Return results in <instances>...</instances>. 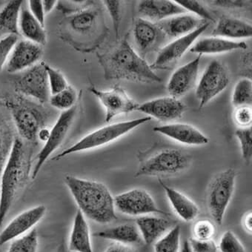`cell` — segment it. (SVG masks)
Instances as JSON below:
<instances>
[{
  "mask_svg": "<svg viewBox=\"0 0 252 252\" xmlns=\"http://www.w3.org/2000/svg\"><path fill=\"white\" fill-rule=\"evenodd\" d=\"M28 3V8L32 15L39 21L42 26H45V14L42 6V1L40 0H30Z\"/></svg>",
  "mask_w": 252,
  "mask_h": 252,
  "instance_id": "f6af8a7d",
  "label": "cell"
},
{
  "mask_svg": "<svg viewBox=\"0 0 252 252\" xmlns=\"http://www.w3.org/2000/svg\"><path fill=\"white\" fill-rule=\"evenodd\" d=\"M67 250H68V249L65 247V244L62 243L61 244L59 245L57 250H56V252H68V251Z\"/></svg>",
  "mask_w": 252,
  "mask_h": 252,
  "instance_id": "f5cc1de1",
  "label": "cell"
},
{
  "mask_svg": "<svg viewBox=\"0 0 252 252\" xmlns=\"http://www.w3.org/2000/svg\"><path fill=\"white\" fill-rule=\"evenodd\" d=\"M201 55L177 68L168 80L167 90L172 97L178 98L191 90L197 82Z\"/></svg>",
  "mask_w": 252,
  "mask_h": 252,
  "instance_id": "e0dca14e",
  "label": "cell"
},
{
  "mask_svg": "<svg viewBox=\"0 0 252 252\" xmlns=\"http://www.w3.org/2000/svg\"><path fill=\"white\" fill-rule=\"evenodd\" d=\"M77 107L74 106L68 111H63L56 121L52 128L50 130L49 137L36 157V163L32 172V178L34 180L37 177L41 168L51 155L62 146L69 132L71 127L75 120Z\"/></svg>",
  "mask_w": 252,
  "mask_h": 252,
  "instance_id": "ba28073f",
  "label": "cell"
},
{
  "mask_svg": "<svg viewBox=\"0 0 252 252\" xmlns=\"http://www.w3.org/2000/svg\"><path fill=\"white\" fill-rule=\"evenodd\" d=\"M191 157L176 149H165L157 152L143 161L136 177L171 176L180 174L189 168Z\"/></svg>",
  "mask_w": 252,
  "mask_h": 252,
  "instance_id": "8992f818",
  "label": "cell"
},
{
  "mask_svg": "<svg viewBox=\"0 0 252 252\" xmlns=\"http://www.w3.org/2000/svg\"><path fill=\"white\" fill-rule=\"evenodd\" d=\"M19 33L24 39L43 46L47 42L45 28L32 15L28 6L23 3L19 20Z\"/></svg>",
  "mask_w": 252,
  "mask_h": 252,
  "instance_id": "83f0119b",
  "label": "cell"
},
{
  "mask_svg": "<svg viewBox=\"0 0 252 252\" xmlns=\"http://www.w3.org/2000/svg\"><path fill=\"white\" fill-rule=\"evenodd\" d=\"M45 64V63H37L23 71L15 82L17 92L41 104L49 102L51 96Z\"/></svg>",
  "mask_w": 252,
  "mask_h": 252,
  "instance_id": "8fae6325",
  "label": "cell"
},
{
  "mask_svg": "<svg viewBox=\"0 0 252 252\" xmlns=\"http://www.w3.org/2000/svg\"><path fill=\"white\" fill-rule=\"evenodd\" d=\"M215 5L225 8H242L244 6V2L242 1H216Z\"/></svg>",
  "mask_w": 252,
  "mask_h": 252,
  "instance_id": "7dc6e473",
  "label": "cell"
},
{
  "mask_svg": "<svg viewBox=\"0 0 252 252\" xmlns=\"http://www.w3.org/2000/svg\"><path fill=\"white\" fill-rule=\"evenodd\" d=\"M105 77L138 83H161L152 67L125 39L102 60Z\"/></svg>",
  "mask_w": 252,
  "mask_h": 252,
  "instance_id": "3957f363",
  "label": "cell"
},
{
  "mask_svg": "<svg viewBox=\"0 0 252 252\" xmlns=\"http://www.w3.org/2000/svg\"><path fill=\"white\" fill-rule=\"evenodd\" d=\"M189 243L192 252H218V245L213 240H199L192 237Z\"/></svg>",
  "mask_w": 252,
  "mask_h": 252,
  "instance_id": "ee69618b",
  "label": "cell"
},
{
  "mask_svg": "<svg viewBox=\"0 0 252 252\" xmlns=\"http://www.w3.org/2000/svg\"><path fill=\"white\" fill-rule=\"evenodd\" d=\"M231 102L235 108L252 105V80L247 78L242 79L236 83L231 96Z\"/></svg>",
  "mask_w": 252,
  "mask_h": 252,
  "instance_id": "836d02e7",
  "label": "cell"
},
{
  "mask_svg": "<svg viewBox=\"0 0 252 252\" xmlns=\"http://www.w3.org/2000/svg\"><path fill=\"white\" fill-rule=\"evenodd\" d=\"M46 212L47 208L41 204L19 214L0 232V246H3L32 231L43 219Z\"/></svg>",
  "mask_w": 252,
  "mask_h": 252,
  "instance_id": "4fadbf2b",
  "label": "cell"
},
{
  "mask_svg": "<svg viewBox=\"0 0 252 252\" xmlns=\"http://www.w3.org/2000/svg\"><path fill=\"white\" fill-rule=\"evenodd\" d=\"M0 252H2V249H1V246H0Z\"/></svg>",
  "mask_w": 252,
  "mask_h": 252,
  "instance_id": "db71d44e",
  "label": "cell"
},
{
  "mask_svg": "<svg viewBox=\"0 0 252 252\" xmlns=\"http://www.w3.org/2000/svg\"><path fill=\"white\" fill-rule=\"evenodd\" d=\"M243 228L252 234V212H248L247 214L243 216Z\"/></svg>",
  "mask_w": 252,
  "mask_h": 252,
  "instance_id": "c3c4849f",
  "label": "cell"
},
{
  "mask_svg": "<svg viewBox=\"0 0 252 252\" xmlns=\"http://www.w3.org/2000/svg\"><path fill=\"white\" fill-rule=\"evenodd\" d=\"M209 26V23H205L191 33L177 38L171 43L165 45L158 53L156 60L152 65V68H165L171 66L191 48L197 38L208 29Z\"/></svg>",
  "mask_w": 252,
  "mask_h": 252,
  "instance_id": "9a60e30c",
  "label": "cell"
},
{
  "mask_svg": "<svg viewBox=\"0 0 252 252\" xmlns=\"http://www.w3.org/2000/svg\"><path fill=\"white\" fill-rule=\"evenodd\" d=\"M133 33L136 45L140 51V55L143 58L149 51L155 48L160 38L165 36L158 25L143 18L136 20Z\"/></svg>",
  "mask_w": 252,
  "mask_h": 252,
  "instance_id": "44dd1931",
  "label": "cell"
},
{
  "mask_svg": "<svg viewBox=\"0 0 252 252\" xmlns=\"http://www.w3.org/2000/svg\"><path fill=\"white\" fill-rule=\"evenodd\" d=\"M237 172L228 168L217 174L208 187L206 204L208 211L218 225H222L227 209L235 189Z\"/></svg>",
  "mask_w": 252,
  "mask_h": 252,
  "instance_id": "5b68a950",
  "label": "cell"
},
{
  "mask_svg": "<svg viewBox=\"0 0 252 252\" xmlns=\"http://www.w3.org/2000/svg\"><path fill=\"white\" fill-rule=\"evenodd\" d=\"M67 249L71 252H94L90 228L86 217L80 210L74 216Z\"/></svg>",
  "mask_w": 252,
  "mask_h": 252,
  "instance_id": "603a6c76",
  "label": "cell"
},
{
  "mask_svg": "<svg viewBox=\"0 0 252 252\" xmlns=\"http://www.w3.org/2000/svg\"><path fill=\"white\" fill-rule=\"evenodd\" d=\"M0 98H1V95H0Z\"/></svg>",
  "mask_w": 252,
  "mask_h": 252,
  "instance_id": "11a10c76",
  "label": "cell"
},
{
  "mask_svg": "<svg viewBox=\"0 0 252 252\" xmlns=\"http://www.w3.org/2000/svg\"><path fill=\"white\" fill-rule=\"evenodd\" d=\"M93 236L127 246L139 244L142 241V237L137 225L131 223L121 224L111 227L94 233Z\"/></svg>",
  "mask_w": 252,
  "mask_h": 252,
  "instance_id": "f546056e",
  "label": "cell"
},
{
  "mask_svg": "<svg viewBox=\"0 0 252 252\" xmlns=\"http://www.w3.org/2000/svg\"><path fill=\"white\" fill-rule=\"evenodd\" d=\"M33 149L29 143L17 137L11 155L0 174V225L32 177Z\"/></svg>",
  "mask_w": 252,
  "mask_h": 252,
  "instance_id": "7a4b0ae2",
  "label": "cell"
},
{
  "mask_svg": "<svg viewBox=\"0 0 252 252\" xmlns=\"http://www.w3.org/2000/svg\"><path fill=\"white\" fill-rule=\"evenodd\" d=\"M103 4L112 20L116 37L118 38L121 22V2L116 0H106L103 1Z\"/></svg>",
  "mask_w": 252,
  "mask_h": 252,
  "instance_id": "b9f144b4",
  "label": "cell"
},
{
  "mask_svg": "<svg viewBox=\"0 0 252 252\" xmlns=\"http://www.w3.org/2000/svg\"><path fill=\"white\" fill-rule=\"evenodd\" d=\"M234 121L240 128H249L252 126V111L251 106L236 108L234 114Z\"/></svg>",
  "mask_w": 252,
  "mask_h": 252,
  "instance_id": "7bdbcfd3",
  "label": "cell"
},
{
  "mask_svg": "<svg viewBox=\"0 0 252 252\" xmlns=\"http://www.w3.org/2000/svg\"><path fill=\"white\" fill-rule=\"evenodd\" d=\"M16 131L8 108L0 105V174L14 147L17 139Z\"/></svg>",
  "mask_w": 252,
  "mask_h": 252,
  "instance_id": "cb8c5ba5",
  "label": "cell"
},
{
  "mask_svg": "<svg viewBox=\"0 0 252 252\" xmlns=\"http://www.w3.org/2000/svg\"><path fill=\"white\" fill-rule=\"evenodd\" d=\"M39 236L36 228L11 242L7 252H38Z\"/></svg>",
  "mask_w": 252,
  "mask_h": 252,
  "instance_id": "d6a6232c",
  "label": "cell"
},
{
  "mask_svg": "<svg viewBox=\"0 0 252 252\" xmlns=\"http://www.w3.org/2000/svg\"><path fill=\"white\" fill-rule=\"evenodd\" d=\"M49 134L50 130H48V128H42L38 133L37 140H40V141L45 143L49 137Z\"/></svg>",
  "mask_w": 252,
  "mask_h": 252,
  "instance_id": "f907efd6",
  "label": "cell"
},
{
  "mask_svg": "<svg viewBox=\"0 0 252 252\" xmlns=\"http://www.w3.org/2000/svg\"><path fill=\"white\" fill-rule=\"evenodd\" d=\"M99 23V13L93 8L79 10L68 19V26L74 34L82 37L91 36Z\"/></svg>",
  "mask_w": 252,
  "mask_h": 252,
  "instance_id": "4316f807",
  "label": "cell"
},
{
  "mask_svg": "<svg viewBox=\"0 0 252 252\" xmlns=\"http://www.w3.org/2000/svg\"><path fill=\"white\" fill-rule=\"evenodd\" d=\"M57 4V1H55V0H44L42 1V6H43L45 14H47L51 12L55 8Z\"/></svg>",
  "mask_w": 252,
  "mask_h": 252,
  "instance_id": "681fc988",
  "label": "cell"
},
{
  "mask_svg": "<svg viewBox=\"0 0 252 252\" xmlns=\"http://www.w3.org/2000/svg\"><path fill=\"white\" fill-rule=\"evenodd\" d=\"M6 106L20 138L27 143H35L38 133L45 128V114L37 107L23 102H8Z\"/></svg>",
  "mask_w": 252,
  "mask_h": 252,
  "instance_id": "52a82bcc",
  "label": "cell"
},
{
  "mask_svg": "<svg viewBox=\"0 0 252 252\" xmlns=\"http://www.w3.org/2000/svg\"><path fill=\"white\" fill-rule=\"evenodd\" d=\"M201 19L193 14H183L157 23L165 36L179 38L186 36L204 24Z\"/></svg>",
  "mask_w": 252,
  "mask_h": 252,
  "instance_id": "7402d4cb",
  "label": "cell"
},
{
  "mask_svg": "<svg viewBox=\"0 0 252 252\" xmlns=\"http://www.w3.org/2000/svg\"><path fill=\"white\" fill-rule=\"evenodd\" d=\"M89 91L97 97L105 108L106 123H109L120 114L137 111L140 105L131 99L126 91L118 85L108 91H101L94 87L90 88Z\"/></svg>",
  "mask_w": 252,
  "mask_h": 252,
  "instance_id": "7c38bea8",
  "label": "cell"
},
{
  "mask_svg": "<svg viewBox=\"0 0 252 252\" xmlns=\"http://www.w3.org/2000/svg\"><path fill=\"white\" fill-rule=\"evenodd\" d=\"M18 40V36L14 34H7L0 39V72L6 65L11 51Z\"/></svg>",
  "mask_w": 252,
  "mask_h": 252,
  "instance_id": "ab89813d",
  "label": "cell"
},
{
  "mask_svg": "<svg viewBox=\"0 0 252 252\" xmlns=\"http://www.w3.org/2000/svg\"><path fill=\"white\" fill-rule=\"evenodd\" d=\"M45 67L47 75H48V86H49L51 96L63 92L69 86L66 78L63 75V73L50 66L46 63L45 64Z\"/></svg>",
  "mask_w": 252,
  "mask_h": 252,
  "instance_id": "d590c367",
  "label": "cell"
},
{
  "mask_svg": "<svg viewBox=\"0 0 252 252\" xmlns=\"http://www.w3.org/2000/svg\"><path fill=\"white\" fill-rule=\"evenodd\" d=\"M174 2L178 4L182 8H184L186 11H189L195 14L200 19L212 21L213 17L209 11L203 6L202 4L194 0H175Z\"/></svg>",
  "mask_w": 252,
  "mask_h": 252,
  "instance_id": "f35d334b",
  "label": "cell"
},
{
  "mask_svg": "<svg viewBox=\"0 0 252 252\" xmlns=\"http://www.w3.org/2000/svg\"><path fill=\"white\" fill-rule=\"evenodd\" d=\"M138 13L142 18L157 24L170 17L186 14V11L174 1L145 0L139 4Z\"/></svg>",
  "mask_w": 252,
  "mask_h": 252,
  "instance_id": "d6986e66",
  "label": "cell"
},
{
  "mask_svg": "<svg viewBox=\"0 0 252 252\" xmlns=\"http://www.w3.org/2000/svg\"><path fill=\"white\" fill-rule=\"evenodd\" d=\"M152 120L151 117H143L134 119L128 121L112 123L103 126L80 139L75 144L68 148L57 156L52 158V160L58 161L72 154L80 153L86 151L93 150L106 146L118 139L121 138L126 134L131 132L139 126L148 123Z\"/></svg>",
  "mask_w": 252,
  "mask_h": 252,
  "instance_id": "277c9868",
  "label": "cell"
},
{
  "mask_svg": "<svg viewBox=\"0 0 252 252\" xmlns=\"http://www.w3.org/2000/svg\"><path fill=\"white\" fill-rule=\"evenodd\" d=\"M218 246L220 252H246L241 242L231 231L222 234Z\"/></svg>",
  "mask_w": 252,
  "mask_h": 252,
  "instance_id": "74e56055",
  "label": "cell"
},
{
  "mask_svg": "<svg viewBox=\"0 0 252 252\" xmlns=\"http://www.w3.org/2000/svg\"><path fill=\"white\" fill-rule=\"evenodd\" d=\"M212 35L230 40L246 39L252 36V26L239 19L223 17L218 22Z\"/></svg>",
  "mask_w": 252,
  "mask_h": 252,
  "instance_id": "f1b7e54d",
  "label": "cell"
},
{
  "mask_svg": "<svg viewBox=\"0 0 252 252\" xmlns=\"http://www.w3.org/2000/svg\"><path fill=\"white\" fill-rule=\"evenodd\" d=\"M77 99L78 94L77 90L69 86L63 92L50 96L49 102L51 106L56 109L65 111L76 106Z\"/></svg>",
  "mask_w": 252,
  "mask_h": 252,
  "instance_id": "e575fe53",
  "label": "cell"
},
{
  "mask_svg": "<svg viewBox=\"0 0 252 252\" xmlns=\"http://www.w3.org/2000/svg\"><path fill=\"white\" fill-rule=\"evenodd\" d=\"M104 252H134V250L127 245L114 243L108 246Z\"/></svg>",
  "mask_w": 252,
  "mask_h": 252,
  "instance_id": "bcb514c9",
  "label": "cell"
},
{
  "mask_svg": "<svg viewBox=\"0 0 252 252\" xmlns=\"http://www.w3.org/2000/svg\"><path fill=\"white\" fill-rule=\"evenodd\" d=\"M159 183L165 191L173 210L182 220L191 222L197 218L200 214V209L191 199L177 189L170 187L159 179Z\"/></svg>",
  "mask_w": 252,
  "mask_h": 252,
  "instance_id": "ffe728a7",
  "label": "cell"
},
{
  "mask_svg": "<svg viewBox=\"0 0 252 252\" xmlns=\"http://www.w3.org/2000/svg\"><path fill=\"white\" fill-rule=\"evenodd\" d=\"M180 252H192L190 245H189V240H186L184 242Z\"/></svg>",
  "mask_w": 252,
  "mask_h": 252,
  "instance_id": "816d5d0a",
  "label": "cell"
},
{
  "mask_svg": "<svg viewBox=\"0 0 252 252\" xmlns=\"http://www.w3.org/2000/svg\"><path fill=\"white\" fill-rule=\"evenodd\" d=\"M64 180L78 210L86 218L102 225L117 219L114 197L104 183L70 174Z\"/></svg>",
  "mask_w": 252,
  "mask_h": 252,
  "instance_id": "6da1fadb",
  "label": "cell"
},
{
  "mask_svg": "<svg viewBox=\"0 0 252 252\" xmlns=\"http://www.w3.org/2000/svg\"><path fill=\"white\" fill-rule=\"evenodd\" d=\"M186 109V105L180 99L172 96H163L140 104L137 111L151 118L168 122L181 118Z\"/></svg>",
  "mask_w": 252,
  "mask_h": 252,
  "instance_id": "2e32d148",
  "label": "cell"
},
{
  "mask_svg": "<svg viewBox=\"0 0 252 252\" xmlns=\"http://www.w3.org/2000/svg\"><path fill=\"white\" fill-rule=\"evenodd\" d=\"M248 46L243 41L230 40L225 38L212 36L200 39L190 48L194 54H216L230 52L237 50L247 49Z\"/></svg>",
  "mask_w": 252,
  "mask_h": 252,
  "instance_id": "484cf974",
  "label": "cell"
},
{
  "mask_svg": "<svg viewBox=\"0 0 252 252\" xmlns=\"http://www.w3.org/2000/svg\"><path fill=\"white\" fill-rule=\"evenodd\" d=\"M229 82L226 68L220 62L213 60L205 70L197 85L196 96L200 101V108L223 92Z\"/></svg>",
  "mask_w": 252,
  "mask_h": 252,
  "instance_id": "30bf717a",
  "label": "cell"
},
{
  "mask_svg": "<svg viewBox=\"0 0 252 252\" xmlns=\"http://www.w3.org/2000/svg\"><path fill=\"white\" fill-rule=\"evenodd\" d=\"M216 228L213 222L208 220L197 221L193 228L194 238L199 240H212Z\"/></svg>",
  "mask_w": 252,
  "mask_h": 252,
  "instance_id": "60d3db41",
  "label": "cell"
},
{
  "mask_svg": "<svg viewBox=\"0 0 252 252\" xmlns=\"http://www.w3.org/2000/svg\"><path fill=\"white\" fill-rule=\"evenodd\" d=\"M235 135L240 142L242 157L246 162H249L252 158V127L238 128Z\"/></svg>",
  "mask_w": 252,
  "mask_h": 252,
  "instance_id": "8d00e7d4",
  "label": "cell"
},
{
  "mask_svg": "<svg viewBox=\"0 0 252 252\" xmlns=\"http://www.w3.org/2000/svg\"><path fill=\"white\" fill-rule=\"evenodd\" d=\"M136 225L142 240L147 245L156 243L172 228L171 222L168 220L152 215L139 217L136 221Z\"/></svg>",
  "mask_w": 252,
  "mask_h": 252,
  "instance_id": "d4e9b609",
  "label": "cell"
},
{
  "mask_svg": "<svg viewBox=\"0 0 252 252\" xmlns=\"http://www.w3.org/2000/svg\"><path fill=\"white\" fill-rule=\"evenodd\" d=\"M21 0H13L8 2L0 11V31L8 34L18 36L19 20L20 11L23 5Z\"/></svg>",
  "mask_w": 252,
  "mask_h": 252,
  "instance_id": "4dcf8cb0",
  "label": "cell"
},
{
  "mask_svg": "<svg viewBox=\"0 0 252 252\" xmlns=\"http://www.w3.org/2000/svg\"><path fill=\"white\" fill-rule=\"evenodd\" d=\"M154 131L186 146H204L209 142L207 136L194 126L186 123H170L157 126L154 128Z\"/></svg>",
  "mask_w": 252,
  "mask_h": 252,
  "instance_id": "ac0fdd59",
  "label": "cell"
},
{
  "mask_svg": "<svg viewBox=\"0 0 252 252\" xmlns=\"http://www.w3.org/2000/svg\"><path fill=\"white\" fill-rule=\"evenodd\" d=\"M42 46L26 39L17 41L7 62V71L11 74L23 72L39 63Z\"/></svg>",
  "mask_w": 252,
  "mask_h": 252,
  "instance_id": "5bb4252c",
  "label": "cell"
},
{
  "mask_svg": "<svg viewBox=\"0 0 252 252\" xmlns=\"http://www.w3.org/2000/svg\"><path fill=\"white\" fill-rule=\"evenodd\" d=\"M180 237L181 228L175 225L155 243V252H180Z\"/></svg>",
  "mask_w": 252,
  "mask_h": 252,
  "instance_id": "1f68e13d",
  "label": "cell"
},
{
  "mask_svg": "<svg viewBox=\"0 0 252 252\" xmlns=\"http://www.w3.org/2000/svg\"><path fill=\"white\" fill-rule=\"evenodd\" d=\"M115 209L123 215L142 217L153 214L165 215L157 206L152 196L143 189H134L114 197Z\"/></svg>",
  "mask_w": 252,
  "mask_h": 252,
  "instance_id": "9c48e42d",
  "label": "cell"
}]
</instances>
